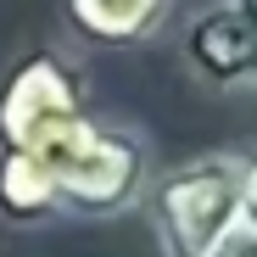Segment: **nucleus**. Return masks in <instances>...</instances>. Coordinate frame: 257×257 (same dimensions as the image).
I'll use <instances>...</instances> for the list:
<instances>
[{
    "label": "nucleus",
    "instance_id": "1",
    "mask_svg": "<svg viewBox=\"0 0 257 257\" xmlns=\"http://www.w3.org/2000/svg\"><path fill=\"white\" fill-rule=\"evenodd\" d=\"M39 157H45L51 179H56L62 218H117V212H135L151 174H157L146 135L128 123H106V117H78Z\"/></svg>",
    "mask_w": 257,
    "mask_h": 257
},
{
    "label": "nucleus",
    "instance_id": "2",
    "mask_svg": "<svg viewBox=\"0 0 257 257\" xmlns=\"http://www.w3.org/2000/svg\"><path fill=\"white\" fill-rule=\"evenodd\" d=\"M146 218L162 257H207L240 224V151H207L151 174Z\"/></svg>",
    "mask_w": 257,
    "mask_h": 257
},
{
    "label": "nucleus",
    "instance_id": "3",
    "mask_svg": "<svg viewBox=\"0 0 257 257\" xmlns=\"http://www.w3.org/2000/svg\"><path fill=\"white\" fill-rule=\"evenodd\" d=\"M78 117H90V90L67 51L28 45L0 67V146L45 151Z\"/></svg>",
    "mask_w": 257,
    "mask_h": 257
},
{
    "label": "nucleus",
    "instance_id": "4",
    "mask_svg": "<svg viewBox=\"0 0 257 257\" xmlns=\"http://www.w3.org/2000/svg\"><path fill=\"white\" fill-rule=\"evenodd\" d=\"M179 56H185L190 78L207 84V90H218V95L251 90L257 34L218 0V6H207V12H196V17L185 23V34H179Z\"/></svg>",
    "mask_w": 257,
    "mask_h": 257
},
{
    "label": "nucleus",
    "instance_id": "5",
    "mask_svg": "<svg viewBox=\"0 0 257 257\" xmlns=\"http://www.w3.org/2000/svg\"><path fill=\"white\" fill-rule=\"evenodd\" d=\"M62 6L78 39L106 45V51H135L168 23L174 0H62Z\"/></svg>",
    "mask_w": 257,
    "mask_h": 257
},
{
    "label": "nucleus",
    "instance_id": "6",
    "mask_svg": "<svg viewBox=\"0 0 257 257\" xmlns=\"http://www.w3.org/2000/svg\"><path fill=\"white\" fill-rule=\"evenodd\" d=\"M62 218L56 179L39 151L0 146V224L6 229H45Z\"/></svg>",
    "mask_w": 257,
    "mask_h": 257
},
{
    "label": "nucleus",
    "instance_id": "7",
    "mask_svg": "<svg viewBox=\"0 0 257 257\" xmlns=\"http://www.w3.org/2000/svg\"><path fill=\"white\" fill-rule=\"evenodd\" d=\"M240 224L257 229V146L240 151Z\"/></svg>",
    "mask_w": 257,
    "mask_h": 257
},
{
    "label": "nucleus",
    "instance_id": "8",
    "mask_svg": "<svg viewBox=\"0 0 257 257\" xmlns=\"http://www.w3.org/2000/svg\"><path fill=\"white\" fill-rule=\"evenodd\" d=\"M207 257H257V229H246V224H235L218 246H212Z\"/></svg>",
    "mask_w": 257,
    "mask_h": 257
},
{
    "label": "nucleus",
    "instance_id": "9",
    "mask_svg": "<svg viewBox=\"0 0 257 257\" xmlns=\"http://www.w3.org/2000/svg\"><path fill=\"white\" fill-rule=\"evenodd\" d=\"M224 6H229V12H235V17H240V23L257 34V0H224Z\"/></svg>",
    "mask_w": 257,
    "mask_h": 257
},
{
    "label": "nucleus",
    "instance_id": "10",
    "mask_svg": "<svg viewBox=\"0 0 257 257\" xmlns=\"http://www.w3.org/2000/svg\"><path fill=\"white\" fill-rule=\"evenodd\" d=\"M251 90H257V62H251Z\"/></svg>",
    "mask_w": 257,
    "mask_h": 257
}]
</instances>
